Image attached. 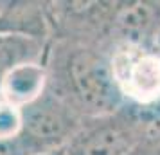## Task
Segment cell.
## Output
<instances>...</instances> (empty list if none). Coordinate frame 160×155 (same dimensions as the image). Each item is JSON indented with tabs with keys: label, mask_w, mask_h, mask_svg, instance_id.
Returning a JSON list of instances; mask_svg holds the SVG:
<instances>
[{
	"label": "cell",
	"mask_w": 160,
	"mask_h": 155,
	"mask_svg": "<svg viewBox=\"0 0 160 155\" xmlns=\"http://www.w3.org/2000/svg\"><path fill=\"white\" fill-rule=\"evenodd\" d=\"M43 63L47 87L83 117H101L124 108L106 49L72 38H52Z\"/></svg>",
	"instance_id": "1"
},
{
	"label": "cell",
	"mask_w": 160,
	"mask_h": 155,
	"mask_svg": "<svg viewBox=\"0 0 160 155\" xmlns=\"http://www.w3.org/2000/svg\"><path fill=\"white\" fill-rule=\"evenodd\" d=\"M108 59L124 108L160 121V52L148 44L119 42L108 49Z\"/></svg>",
	"instance_id": "2"
},
{
	"label": "cell",
	"mask_w": 160,
	"mask_h": 155,
	"mask_svg": "<svg viewBox=\"0 0 160 155\" xmlns=\"http://www.w3.org/2000/svg\"><path fill=\"white\" fill-rule=\"evenodd\" d=\"M153 125L155 121L130 108L88 117L65 146V155H126Z\"/></svg>",
	"instance_id": "3"
},
{
	"label": "cell",
	"mask_w": 160,
	"mask_h": 155,
	"mask_svg": "<svg viewBox=\"0 0 160 155\" xmlns=\"http://www.w3.org/2000/svg\"><path fill=\"white\" fill-rule=\"evenodd\" d=\"M20 112V135L29 142L36 155L52 153L65 148L87 119L49 87L32 103L22 106Z\"/></svg>",
	"instance_id": "4"
},
{
	"label": "cell",
	"mask_w": 160,
	"mask_h": 155,
	"mask_svg": "<svg viewBox=\"0 0 160 155\" xmlns=\"http://www.w3.org/2000/svg\"><path fill=\"white\" fill-rule=\"evenodd\" d=\"M49 76L45 63H27L15 69L0 87V99L22 108L47 90Z\"/></svg>",
	"instance_id": "5"
},
{
	"label": "cell",
	"mask_w": 160,
	"mask_h": 155,
	"mask_svg": "<svg viewBox=\"0 0 160 155\" xmlns=\"http://www.w3.org/2000/svg\"><path fill=\"white\" fill-rule=\"evenodd\" d=\"M47 45L49 44L29 36L0 33V87L4 80L18 67L38 61L43 63Z\"/></svg>",
	"instance_id": "6"
},
{
	"label": "cell",
	"mask_w": 160,
	"mask_h": 155,
	"mask_svg": "<svg viewBox=\"0 0 160 155\" xmlns=\"http://www.w3.org/2000/svg\"><path fill=\"white\" fill-rule=\"evenodd\" d=\"M22 130V112L18 106L0 99V139L18 135Z\"/></svg>",
	"instance_id": "7"
},
{
	"label": "cell",
	"mask_w": 160,
	"mask_h": 155,
	"mask_svg": "<svg viewBox=\"0 0 160 155\" xmlns=\"http://www.w3.org/2000/svg\"><path fill=\"white\" fill-rule=\"evenodd\" d=\"M148 45L153 47L157 52H160V22H158V25L155 27V31H153V34H151V38H149Z\"/></svg>",
	"instance_id": "8"
},
{
	"label": "cell",
	"mask_w": 160,
	"mask_h": 155,
	"mask_svg": "<svg viewBox=\"0 0 160 155\" xmlns=\"http://www.w3.org/2000/svg\"><path fill=\"white\" fill-rule=\"evenodd\" d=\"M45 155H65V148H61L58 152H52V153H45Z\"/></svg>",
	"instance_id": "9"
},
{
	"label": "cell",
	"mask_w": 160,
	"mask_h": 155,
	"mask_svg": "<svg viewBox=\"0 0 160 155\" xmlns=\"http://www.w3.org/2000/svg\"><path fill=\"white\" fill-rule=\"evenodd\" d=\"M0 4H2V2H0Z\"/></svg>",
	"instance_id": "10"
}]
</instances>
